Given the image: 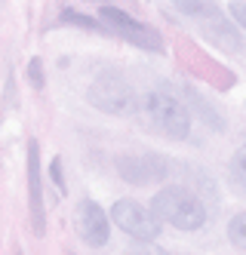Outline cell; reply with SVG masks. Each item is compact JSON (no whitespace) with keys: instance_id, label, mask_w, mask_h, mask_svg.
I'll use <instances>...</instances> for the list:
<instances>
[{"instance_id":"2e32d148","label":"cell","mask_w":246,"mask_h":255,"mask_svg":"<svg viewBox=\"0 0 246 255\" xmlns=\"http://www.w3.org/2000/svg\"><path fill=\"white\" fill-rule=\"evenodd\" d=\"M49 178L55 181V191L65 194V178H62V160L59 157H52V163H49Z\"/></svg>"},{"instance_id":"30bf717a","label":"cell","mask_w":246,"mask_h":255,"mask_svg":"<svg viewBox=\"0 0 246 255\" xmlns=\"http://www.w3.org/2000/svg\"><path fill=\"white\" fill-rule=\"evenodd\" d=\"M173 3H176L182 12H188V15H197V19H210V15L219 12L216 0H173Z\"/></svg>"},{"instance_id":"8fae6325","label":"cell","mask_w":246,"mask_h":255,"mask_svg":"<svg viewBox=\"0 0 246 255\" xmlns=\"http://www.w3.org/2000/svg\"><path fill=\"white\" fill-rule=\"evenodd\" d=\"M188 99H191V108L197 111V117H203L206 123L213 126V129H222V126H225V123H222V117H219V114L213 111L210 105H206V99H200V96L194 93V89H191V93H188Z\"/></svg>"},{"instance_id":"5b68a950","label":"cell","mask_w":246,"mask_h":255,"mask_svg":"<svg viewBox=\"0 0 246 255\" xmlns=\"http://www.w3.org/2000/svg\"><path fill=\"white\" fill-rule=\"evenodd\" d=\"M86 99H89L92 108H99L105 114H129L132 102H136L129 83L123 77H117V74H102L99 80H92Z\"/></svg>"},{"instance_id":"8992f818","label":"cell","mask_w":246,"mask_h":255,"mask_svg":"<svg viewBox=\"0 0 246 255\" xmlns=\"http://www.w3.org/2000/svg\"><path fill=\"white\" fill-rule=\"evenodd\" d=\"M114 169L129 185H154L169 175V160L160 154H123L114 160Z\"/></svg>"},{"instance_id":"9a60e30c","label":"cell","mask_w":246,"mask_h":255,"mask_svg":"<svg viewBox=\"0 0 246 255\" xmlns=\"http://www.w3.org/2000/svg\"><path fill=\"white\" fill-rule=\"evenodd\" d=\"M25 77H28V83H31L34 89H43V83H46V77H43V62L37 59V56L28 62V68H25Z\"/></svg>"},{"instance_id":"e0dca14e","label":"cell","mask_w":246,"mask_h":255,"mask_svg":"<svg viewBox=\"0 0 246 255\" xmlns=\"http://www.w3.org/2000/svg\"><path fill=\"white\" fill-rule=\"evenodd\" d=\"M228 12H231V19L246 31V3H243V0H234V3L228 6Z\"/></svg>"},{"instance_id":"7a4b0ae2","label":"cell","mask_w":246,"mask_h":255,"mask_svg":"<svg viewBox=\"0 0 246 255\" xmlns=\"http://www.w3.org/2000/svg\"><path fill=\"white\" fill-rule=\"evenodd\" d=\"M142 111L148 117V123L163 135L182 141L191 132V111L185 108L182 99H176L169 89H151V93L142 99Z\"/></svg>"},{"instance_id":"277c9868","label":"cell","mask_w":246,"mask_h":255,"mask_svg":"<svg viewBox=\"0 0 246 255\" xmlns=\"http://www.w3.org/2000/svg\"><path fill=\"white\" fill-rule=\"evenodd\" d=\"M111 222H114L123 234L136 237V240H157L160 234V218L151 206H142L139 200H117L111 206Z\"/></svg>"},{"instance_id":"9c48e42d","label":"cell","mask_w":246,"mask_h":255,"mask_svg":"<svg viewBox=\"0 0 246 255\" xmlns=\"http://www.w3.org/2000/svg\"><path fill=\"white\" fill-rule=\"evenodd\" d=\"M203 22H206V25H203L206 37H210L216 46L228 49V52H240V49H243V40H240V34H237L240 25H228V22L222 19V12L210 15V19H203Z\"/></svg>"},{"instance_id":"5bb4252c","label":"cell","mask_w":246,"mask_h":255,"mask_svg":"<svg viewBox=\"0 0 246 255\" xmlns=\"http://www.w3.org/2000/svg\"><path fill=\"white\" fill-rule=\"evenodd\" d=\"M62 22L77 25V28H86V31H108V28L99 25L96 19H89V15H83V12H74V9H65V12H62Z\"/></svg>"},{"instance_id":"6da1fadb","label":"cell","mask_w":246,"mask_h":255,"mask_svg":"<svg viewBox=\"0 0 246 255\" xmlns=\"http://www.w3.org/2000/svg\"><path fill=\"white\" fill-rule=\"evenodd\" d=\"M151 209L160 222L173 225L179 231H200L206 225V206L197 194H191L182 185H166L151 197Z\"/></svg>"},{"instance_id":"ba28073f","label":"cell","mask_w":246,"mask_h":255,"mask_svg":"<svg viewBox=\"0 0 246 255\" xmlns=\"http://www.w3.org/2000/svg\"><path fill=\"white\" fill-rule=\"evenodd\" d=\"M25 154H28V163H25V178H28V209H31V228L34 234L40 237L46 231V212H43V175H40V144L34 138H28L25 144Z\"/></svg>"},{"instance_id":"3957f363","label":"cell","mask_w":246,"mask_h":255,"mask_svg":"<svg viewBox=\"0 0 246 255\" xmlns=\"http://www.w3.org/2000/svg\"><path fill=\"white\" fill-rule=\"evenodd\" d=\"M99 22H102L108 31L120 34L123 40L136 43V46H142V49H151V52H160V49H163V37H160V34L151 28V25H145V22H139V19H132V15L123 12L120 6L102 3V6H99Z\"/></svg>"},{"instance_id":"52a82bcc","label":"cell","mask_w":246,"mask_h":255,"mask_svg":"<svg viewBox=\"0 0 246 255\" xmlns=\"http://www.w3.org/2000/svg\"><path fill=\"white\" fill-rule=\"evenodd\" d=\"M74 228H77L80 240L92 249L108 246V237H111V212H105L92 197H83L77 209H74Z\"/></svg>"},{"instance_id":"4fadbf2b","label":"cell","mask_w":246,"mask_h":255,"mask_svg":"<svg viewBox=\"0 0 246 255\" xmlns=\"http://www.w3.org/2000/svg\"><path fill=\"white\" fill-rule=\"evenodd\" d=\"M228 240L246 252V212H237L231 222H228Z\"/></svg>"},{"instance_id":"7c38bea8","label":"cell","mask_w":246,"mask_h":255,"mask_svg":"<svg viewBox=\"0 0 246 255\" xmlns=\"http://www.w3.org/2000/svg\"><path fill=\"white\" fill-rule=\"evenodd\" d=\"M231 181L240 191H246V141L240 144L237 154L231 157Z\"/></svg>"},{"instance_id":"ac0fdd59","label":"cell","mask_w":246,"mask_h":255,"mask_svg":"<svg viewBox=\"0 0 246 255\" xmlns=\"http://www.w3.org/2000/svg\"><path fill=\"white\" fill-rule=\"evenodd\" d=\"M92 3H99V6H102V0H92Z\"/></svg>"}]
</instances>
